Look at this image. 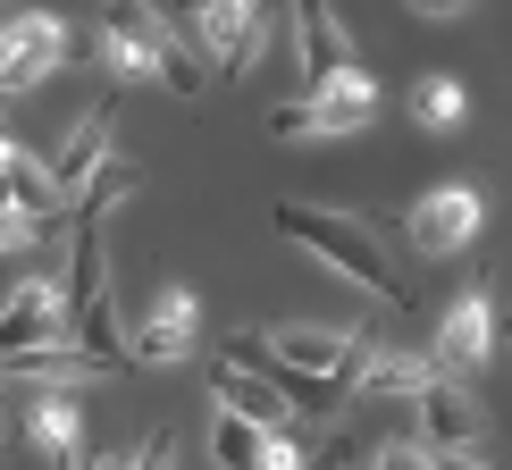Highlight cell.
Masks as SVG:
<instances>
[{
    "mask_svg": "<svg viewBox=\"0 0 512 470\" xmlns=\"http://www.w3.org/2000/svg\"><path fill=\"white\" fill-rule=\"evenodd\" d=\"M496 336H504V345H512V311H504V319H496Z\"/></svg>",
    "mask_w": 512,
    "mask_h": 470,
    "instance_id": "484cf974",
    "label": "cell"
},
{
    "mask_svg": "<svg viewBox=\"0 0 512 470\" xmlns=\"http://www.w3.org/2000/svg\"><path fill=\"white\" fill-rule=\"evenodd\" d=\"M126 470H177V429H160L152 445H143V454L135 462H126Z\"/></svg>",
    "mask_w": 512,
    "mask_h": 470,
    "instance_id": "ffe728a7",
    "label": "cell"
},
{
    "mask_svg": "<svg viewBox=\"0 0 512 470\" xmlns=\"http://www.w3.org/2000/svg\"><path fill=\"white\" fill-rule=\"evenodd\" d=\"M277 235L286 244H303L319 252L336 277H353V286H370L378 303H412V277H395V252L378 244L361 219H345V210H311V202H286L277 210Z\"/></svg>",
    "mask_w": 512,
    "mask_h": 470,
    "instance_id": "7a4b0ae2",
    "label": "cell"
},
{
    "mask_svg": "<svg viewBox=\"0 0 512 470\" xmlns=\"http://www.w3.org/2000/svg\"><path fill=\"white\" fill-rule=\"evenodd\" d=\"M378 470H429V454H420V445H387V454H378Z\"/></svg>",
    "mask_w": 512,
    "mask_h": 470,
    "instance_id": "44dd1931",
    "label": "cell"
},
{
    "mask_svg": "<svg viewBox=\"0 0 512 470\" xmlns=\"http://www.w3.org/2000/svg\"><path fill=\"white\" fill-rule=\"evenodd\" d=\"M194 336H202V303H194V286H160L152 294V311L135 319V361H185L194 353Z\"/></svg>",
    "mask_w": 512,
    "mask_h": 470,
    "instance_id": "8fae6325",
    "label": "cell"
},
{
    "mask_svg": "<svg viewBox=\"0 0 512 470\" xmlns=\"http://www.w3.org/2000/svg\"><path fill=\"white\" fill-rule=\"evenodd\" d=\"M303 470H353V454L336 445V454H319V462H303Z\"/></svg>",
    "mask_w": 512,
    "mask_h": 470,
    "instance_id": "d4e9b609",
    "label": "cell"
},
{
    "mask_svg": "<svg viewBox=\"0 0 512 470\" xmlns=\"http://www.w3.org/2000/svg\"><path fill=\"white\" fill-rule=\"evenodd\" d=\"M378 118V84L345 68V76H328V84H311L303 101H277L269 110V135L277 143H294V135H353V126H370Z\"/></svg>",
    "mask_w": 512,
    "mask_h": 470,
    "instance_id": "3957f363",
    "label": "cell"
},
{
    "mask_svg": "<svg viewBox=\"0 0 512 470\" xmlns=\"http://www.w3.org/2000/svg\"><path fill=\"white\" fill-rule=\"evenodd\" d=\"M479 227H487V202L471 194V185H437V194H420L412 219H403V235H412L420 261H454V252H471Z\"/></svg>",
    "mask_w": 512,
    "mask_h": 470,
    "instance_id": "8992f818",
    "label": "cell"
},
{
    "mask_svg": "<svg viewBox=\"0 0 512 470\" xmlns=\"http://www.w3.org/2000/svg\"><path fill=\"white\" fill-rule=\"evenodd\" d=\"M210 403H219V412H236V420H252V429H269V437H286V429H294L286 395H277L269 378L236 370V361H219V370H210Z\"/></svg>",
    "mask_w": 512,
    "mask_h": 470,
    "instance_id": "5bb4252c",
    "label": "cell"
},
{
    "mask_svg": "<svg viewBox=\"0 0 512 470\" xmlns=\"http://www.w3.org/2000/svg\"><path fill=\"white\" fill-rule=\"evenodd\" d=\"M126 462H135V454H84L76 470H126Z\"/></svg>",
    "mask_w": 512,
    "mask_h": 470,
    "instance_id": "cb8c5ba5",
    "label": "cell"
},
{
    "mask_svg": "<svg viewBox=\"0 0 512 470\" xmlns=\"http://www.w3.org/2000/svg\"><path fill=\"white\" fill-rule=\"evenodd\" d=\"M487 353H496V303H487V294H462V303L445 311L429 361L445 378H471V370H487Z\"/></svg>",
    "mask_w": 512,
    "mask_h": 470,
    "instance_id": "7c38bea8",
    "label": "cell"
},
{
    "mask_svg": "<svg viewBox=\"0 0 512 470\" xmlns=\"http://www.w3.org/2000/svg\"><path fill=\"white\" fill-rule=\"evenodd\" d=\"M9 378H34V387H59V378H101V370H93V361H84L76 345H42V353H26V361H17Z\"/></svg>",
    "mask_w": 512,
    "mask_h": 470,
    "instance_id": "d6986e66",
    "label": "cell"
},
{
    "mask_svg": "<svg viewBox=\"0 0 512 470\" xmlns=\"http://www.w3.org/2000/svg\"><path fill=\"white\" fill-rule=\"evenodd\" d=\"M261 42H269V17L252 9V0H210V9H194V59H202V76L236 84L252 59H261Z\"/></svg>",
    "mask_w": 512,
    "mask_h": 470,
    "instance_id": "277c9868",
    "label": "cell"
},
{
    "mask_svg": "<svg viewBox=\"0 0 512 470\" xmlns=\"http://www.w3.org/2000/svg\"><path fill=\"white\" fill-rule=\"evenodd\" d=\"M429 378H437V361H429V353H387V345H378V361L361 370V395H403V403H412Z\"/></svg>",
    "mask_w": 512,
    "mask_h": 470,
    "instance_id": "e0dca14e",
    "label": "cell"
},
{
    "mask_svg": "<svg viewBox=\"0 0 512 470\" xmlns=\"http://www.w3.org/2000/svg\"><path fill=\"white\" fill-rule=\"evenodd\" d=\"M462 110H471V101H462V76H420V93H412V118L420 126H462Z\"/></svg>",
    "mask_w": 512,
    "mask_h": 470,
    "instance_id": "ac0fdd59",
    "label": "cell"
},
{
    "mask_svg": "<svg viewBox=\"0 0 512 470\" xmlns=\"http://www.w3.org/2000/svg\"><path fill=\"white\" fill-rule=\"evenodd\" d=\"M34 235H42V227H26V219H0V252H26Z\"/></svg>",
    "mask_w": 512,
    "mask_h": 470,
    "instance_id": "7402d4cb",
    "label": "cell"
},
{
    "mask_svg": "<svg viewBox=\"0 0 512 470\" xmlns=\"http://www.w3.org/2000/svg\"><path fill=\"white\" fill-rule=\"evenodd\" d=\"M294 59H303L311 84H328V76L353 68V42H345V26L328 9H294Z\"/></svg>",
    "mask_w": 512,
    "mask_h": 470,
    "instance_id": "2e32d148",
    "label": "cell"
},
{
    "mask_svg": "<svg viewBox=\"0 0 512 470\" xmlns=\"http://www.w3.org/2000/svg\"><path fill=\"white\" fill-rule=\"evenodd\" d=\"M59 328H68V303H59V286H51V277H26V286L0 303V378H9L26 353L59 345Z\"/></svg>",
    "mask_w": 512,
    "mask_h": 470,
    "instance_id": "ba28073f",
    "label": "cell"
},
{
    "mask_svg": "<svg viewBox=\"0 0 512 470\" xmlns=\"http://www.w3.org/2000/svg\"><path fill=\"white\" fill-rule=\"evenodd\" d=\"M412 403H420V429H429V454H479L487 412H479V395L462 387V378H445V370H437Z\"/></svg>",
    "mask_w": 512,
    "mask_h": 470,
    "instance_id": "30bf717a",
    "label": "cell"
},
{
    "mask_svg": "<svg viewBox=\"0 0 512 470\" xmlns=\"http://www.w3.org/2000/svg\"><path fill=\"white\" fill-rule=\"evenodd\" d=\"M110 135H118V93H101L93 110H76V118H68L59 152L42 160V168H51V185H59V194H84V185H93L101 168H110Z\"/></svg>",
    "mask_w": 512,
    "mask_h": 470,
    "instance_id": "9c48e42d",
    "label": "cell"
},
{
    "mask_svg": "<svg viewBox=\"0 0 512 470\" xmlns=\"http://www.w3.org/2000/svg\"><path fill=\"white\" fill-rule=\"evenodd\" d=\"M101 59L118 68V84H160V93H177V101H194L210 84L194 42L168 26L160 9H110L101 17Z\"/></svg>",
    "mask_w": 512,
    "mask_h": 470,
    "instance_id": "6da1fadb",
    "label": "cell"
},
{
    "mask_svg": "<svg viewBox=\"0 0 512 470\" xmlns=\"http://www.w3.org/2000/svg\"><path fill=\"white\" fill-rule=\"evenodd\" d=\"M429 470H496L487 454H429Z\"/></svg>",
    "mask_w": 512,
    "mask_h": 470,
    "instance_id": "603a6c76",
    "label": "cell"
},
{
    "mask_svg": "<svg viewBox=\"0 0 512 470\" xmlns=\"http://www.w3.org/2000/svg\"><path fill=\"white\" fill-rule=\"evenodd\" d=\"M59 59H68V26H59V17H42V9L0 17V93H26V84H42Z\"/></svg>",
    "mask_w": 512,
    "mask_h": 470,
    "instance_id": "52a82bcc",
    "label": "cell"
},
{
    "mask_svg": "<svg viewBox=\"0 0 512 470\" xmlns=\"http://www.w3.org/2000/svg\"><path fill=\"white\" fill-rule=\"evenodd\" d=\"M0 219H59V185H51V168H42L34 152H17V143H0Z\"/></svg>",
    "mask_w": 512,
    "mask_h": 470,
    "instance_id": "4fadbf2b",
    "label": "cell"
},
{
    "mask_svg": "<svg viewBox=\"0 0 512 470\" xmlns=\"http://www.w3.org/2000/svg\"><path fill=\"white\" fill-rule=\"evenodd\" d=\"M26 437L51 454V470H76V462H84V412H76L59 387H42V395L26 403Z\"/></svg>",
    "mask_w": 512,
    "mask_h": 470,
    "instance_id": "9a60e30c",
    "label": "cell"
},
{
    "mask_svg": "<svg viewBox=\"0 0 512 470\" xmlns=\"http://www.w3.org/2000/svg\"><path fill=\"white\" fill-rule=\"evenodd\" d=\"M261 345L303 378H328V387H361V370L378 361V336H328V328H261Z\"/></svg>",
    "mask_w": 512,
    "mask_h": 470,
    "instance_id": "5b68a950",
    "label": "cell"
}]
</instances>
